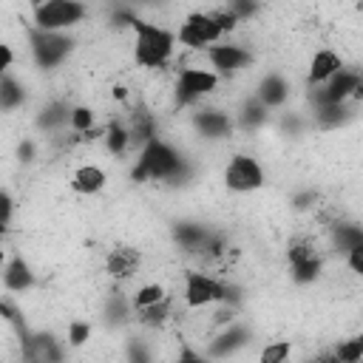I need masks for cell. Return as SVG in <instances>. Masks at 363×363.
Segmentation results:
<instances>
[{"instance_id":"cell-1","label":"cell","mask_w":363,"mask_h":363,"mask_svg":"<svg viewBox=\"0 0 363 363\" xmlns=\"http://www.w3.org/2000/svg\"><path fill=\"white\" fill-rule=\"evenodd\" d=\"M133 60L142 68H164L176 51V34L164 26L133 20Z\"/></svg>"},{"instance_id":"cell-2","label":"cell","mask_w":363,"mask_h":363,"mask_svg":"<svg viewBox=\"0 0 363 363\" xmlns=\"http://www.w3.org/2000/svg\"><path fill=\"white\" fill-rule=\"evenodd\" d=\"M184 170L182 156L159 136L147 139L139 150V162L133 167L136 182H173Z\"/></svg>"},{"instance_id":"cell-3","label":"cell","mask_w":363,"mask_h":363,"mask_svg":"<svg viewBox=\"0 0 363 363\" xmlns=\"http://www.w3.org/2000/svg\"><path fill=\"white\" fill-rule=\"evenodd\" d=\"M88 17V6L77 0H45L34 6V28L37 31H51V34H65L68 28L79 26Z\"/></svg>"},{"instance_id":"cell-4","label":"cell","mask_w":363,"mask_h":363,"mask_svg":"<svg viewBox=\"0 0 363 363\" xmlns=\"http://www.w3.org/2000/svg\"><path fill=\"white\" fill-rule=\"evenodd\" d=\"M221 31L213 20L210 11H193L182 20L179 31H176V43H182L184 48H193V51H207L210 45L221 43Z\"/></svg>"},{"instance_id":"cell-5","label":"cell","mask_w":363,"mask_h":363,"mask_svg":"<svg viewBox=\"0 0 363 363\" xmlns=\"http://www.w3.org/2000/svg\"><path fill=\"white\" fill-rule=\"evenodd\" d=\"M224 184L233 193H255L264 187V167L250 153H235L224 167Z\"/></svg>"},{"instance_id":"cell-6","label":"cell","mask_w":363,"mask_h":363,"mask_svg":"<svg viewBox=\"0 0 363 363\" xmlns=\"http://www.w3.org/2000/svg\"><path fill=\"white\" fill-rule=\"evenodd\" d=\"M227 298V284H221L218 278L190 269L184 272V303L187 309H204L213 303H221Z\"/></svg>"},{"instance_id":"cell-7","label":"cell","mask_w":363,"mask_h":363,"mask_svg":"<svg viewBox=\"0 0 363 363\" xmlns=\"http://www.w3.org/2000/svg\"><path fill=\"white\" fill-rule=\"evenodd\" d=\"M216 88H218V74L210 71V68L187 65L176 77V96H179L182 105H193V102L204 99L207 94H213Z\"/></svg>"},{"instance_id":"cell-8","label":"cell","mask_w":363,"mask_h":363,"mask_svg":"<svg viewBox=\"0 0 363 363\" xmlns=\"http://www.w3.org/2000/svg\"><path fill=\"white\" fill-rule=\"evenodd\" d=\"M28 43H31V54H34L40 68L60 65L74 45L71 37H65V34H51V31H37V28H31Z\"/></svg>"},{"instance_id":"cell-9","label":"cell","mask_w":363,"mask_h":363,"mask_svg":"<svg viewBox=\"0 0 363 363\" xmlns=\"http://www.w3.org/2000/svg\"><path fill=\"white\" fill-rule=\"evenodd\" d=\"M204 54H207L210 65L216 68V74H235L252 62V54L235 43H216Z\"/></svg>"},{"instance_id":"cell-10","label":"cell","mask_w":363,"mask_h":363,"mask_svg":"<svg viewBox=\"0 0 363 363\" xmlns=\"http://www.w3.org/2000/svg\"><path fill=\"white\" fill-rule=\"evenodd\" d=\"M363 91V82H360V74L357 71H346L340 68L323 88V96H320V105H346L352 96L357 99Z\"/></svg>"},{"instance_id":"cell-11","label":"cell","mask_w":363,"mask_h":363,"mask_svg":"<svg viewBox=\"0 0 363 363\" xmlns=\"http://www.w3.org/2000/svg\"><path fill=\"white\" fill-rule=\"evenodd\" d=\"M343 68V57L335 48H318L309 60V74L306 82L309 85H326L337 71Z\"/></svg>"},{"instance_id":"cell-12","label":"cell","mask_w":363,"mask_h":363,"mask_svg":"<svg viewBox=\"0 0 363 363\" xmlns=\"http://www.w3.org/2000/svg\"><path fill=\"white\" fill-rule=\"evenodd\" d=\"M108 184V173L99 167V164H79L74 173H71V190L79 193V196H96L99 190H105Z\"/></svg>"},{"instance_id":"cell-13","label":"cell","mask_w":363,"mask_h":363,"mask_svg":"<svg viewBox=\"0 0 363 363\" xmlns=\"http://www.w3.org/2000/svg\"><path fill=\"white\" fill-rule=\"evenodd\" d=\"M193 125H196V130H199L201 136H207V139H224V136H230V130H233V119H230L227 113L216 111V108L196 111Z\"/></svg>"},{"instance_id":"cell-14","label":"cell","mask_w":363,"mask_h":363,"mask_svg":"<svg viewBox=\"0 0 363 363\" xmlns=\"http://www.w3.org/2000/svg\"><path fill=\"white\" fill-rule=\"evenodd\" d=\"M139 261H142L139 250H133V247H113L108 252V258H105V269L113 278H130V275H136Z\"/></svg>"},{"instance_id":"cell-15","label":"cell","mask_w":363,"mask_h":363,"mask_svg":"<svg viewBox=\"0 0 363 363\" xmlns=\"http://www.w3.org/2000/svg\"><path fill=\"white\" fill-rule=\"evenodd\" d=\"M0 275H3V286L9 292H26V289L34 286V272H31V267L20 255H14Z\"/></svg>"},{"instance_id":"cell-16","label":"cell","mask_w":363,"mask_h":363,"mask_svg":"<svg viewBox=\"0 0 363 363\" xmlns=\"http://www.w3.org/2000/svg\"><path fill=\"white\" fill-rule=\"evenodd\" d=\"M255 96H258V102H261L264 108H275V105L286 102V96H289V85H286V79H284L281 74H267V77L261 79Z\"/></svg>"},{"instance_id":"cell-17","label":"cell","mask_w":363,"mask_h":363,"mask_svg":"<svg viewBox=\"0 0 363 363\" xmlns=\"http://www.w3.org/2000/svg\"><path fill=\"white\" fill-rule=\"evenodd\" d=\"M167 298V289L162 286V284H142L133 295H130V306L139 312V309H147V306H153V303H159V301H164Z\"/></svg>"},{"instance_id":"cell-18","label":"cell","mask_w":363,"mask_h":363,"mask_svg":"<svg viewBox=\"0 0 363 363\" xmlns=\"http://www.w3.org/2000/svg\"><path fill=\"white\" fill-rule=\"evenodd\" d=\"M130 142H133V139H130V130H128L125 125L113 122V125H108V128H105V147H108V153L122 156V153L128 150V145H130Z\"/></svg>"},{"instance_id":"cell-19","label":"cell","mask_w":363,"mask_h":363,"mask_svg":"<svg viewBox=\"0 0 363 363\" xmlns=\"http://www.w3.org/2000/svg\"><path fill=\"white\" fill-rule=\"evenodd\" d=\"M332 354L337 357V363H360V357H363V337L354 335V337L340 340V343L332 349Z\"/></svg>"},{"instance_id":"cell-20","label":"cell","mask_w":363,"mask_h":363,"mask_svg":"<svg viewBox=\"0 0 363 363\" xmlns=\"http://www.w3.org/2000/svg\"><path fill=\"white\" fill-rule=\"evenodd\" d=\"M68 116H71V108H68V105L51 102V105L40 113V128H48V130L62 128V125H68Z\"/></svg>"},{"instance_id":"cell-21","label":"cell","mask_w":363,"mask_h":363,"mask_svg":"<svg viewBox=\"0 0 363 363\" xmlns=\"http://www.w3.org/2000/svg\"><path fill=\"white\" fill-rule=\"evenodd\" d=\"M94 122H96V116H94V111H91L88 105H74V108H71L68 125H71V130H74L77 136H85L88 130H94Z\"/></svg>"},{"instance_id":"cell-22","label":"cell","mask_w":363,"mask_h":363,"mask_svg":"<svg viewBox=\"0 0 363 363\" xmlns=\"http://www.w3.org/2000/svg\"><path fill=\"white\" fill-rule=\"evenodd\" d=\"M292 354V343L289 340H269L261 354H258V363H286Z\"/></svg>"},{"instance_id":"cell-23","label":"cell","mask_w":363,"mask_h":363,"mask_svg":"<svg viewBox=\"0 0 363 363\" xmlns=\"http://www.w3.org/2000/svg\"><path fill=\"white\" fill-rule=\"evenodd\" d=\"M26 99V91L17 85V79L3 77L0 79V108H17Z\"/></svg>"},{"instance_id":"cell-24","label":"cell","mask_w":363,"mask_h":363,"mask_svg":"<svg viewBox=\"0 0 363 363\" xmlns=\"http://www.w3.org/2000/svg\"><path fill=\"white\" fill-rule=\"evenodd\" d=\"M167 318H170V298H164V301H159L147 309H139V320L145 326H162Z\"/></svg>"},{"instance_id":"cell-25","label":"cell","mask_w":363,"mask_h":363,"mask_svg":"<svg viewBox=\"0 0 363 363\" xmlns=\"http://www.w3.org/2000/svg\"><path fill=\"white\" fill-rule=\"evenodd\" d=\"M289 269H292L295 284H309V281H315V278L320 275V258L312 255V258H306V261H301V264H292Z\"/></svg>"},{"instance_id":"cell-26","label":"cell","mask_w":363,"mask_h":363,"mask_svg":"<svg viewBox=\"0 0 363 363\" xmlns=\"http://www.w3.org/2000/svg\"><path fill=\"white\" fill-rule=\"evenodd\" d=\"M91 340V323L88 320H71L68 323V346H82Z\"/></svg>"},{"instance_id":"cell-27","label":"cell","mask_w":363,"mask_h":363,"mask_svg":"<svg viewBox=\"0 0 363 363\" xmlns=\"http://www.w3.org/2000/svg\"><path fill=\"white\" fill-rule=\"evenodd\" d=\"M210 14H213V20H216V26H218L221 34H233V31L238 28V23H241V20L230 11V6H227V9H216V11H210Z\"/></svg>"},{"instance_id":"cell-28","label":"cell","mask_w":363,"mask_h":363,"mask_svg":"<svg viewBox=\"0 0 363 363\" xmlns=\"http://www.w3.org/2000/svg\"><path fill=\"white\" fill-rule=\"evenodd\" d=\"M11 216H14V201H11V196H9V190H3L0 187V224H11Z\"/></svg>"},{"instance_id":"cell-29","label":"cell","mask_w":363,"mask_h":363,"mask_svg":"<svg viewBox=\"0 0 363 363\" xmlns=\"http://www.w3.org/2000/svg\"><path fill=\"white\" fill-rule=\"evenodd\" d=\"M346 261H349V269H352L354 275H360V272H363V244L346 250Z\"/></svg>"},{"instance_id":"cell-30","label":"cell","mask_w":363,"mask_h":363,"mask_svg":"<svg viewBox=\"0 0 363 363\" xmlns=\"http://www.w3.org/2000/svg\"><path fill=\"white\" fill-rule=\"evenodd\" d=\"M173 363H210V360H207L201 352H196L193 346H187V343H184V346H182V352H179V357H176Z\"/></svg>"},{"instance_id":"cell-31","label":"cell","mask_w":363,"mask_h":363,"mask_svg":"<svg viewBox=\"0 0 363 363\" xmlns=\"http://www.w3.org/2000/svg\"><path fill=\"white\" fill-rule=\"evenodd\" d=\"M11 62H14V48L6 40H0V79L6 77V71L11 68Z\"/></svg>"},{"instance_id":"cell-32","label":"cell","mask_w":363,"mask_h":363,"mask_svg":"<svg viewBox=\"0 0 363 363\" xmlns=\"http://www.w3.org/2000/svg\"><path fill=\"white\" fill-rule=\"evenodd\" d=\"M306 363H337V357H335L332 352H326V354H320V357H315V360H306Z\"/></svg>"},{"instance_id":"cell-33","label":"cell","mask_w":363,"mask_h":363,"mask_svg":"<svg viewBox=\"0 0 363 363\" xmlns=\"http://www.w3.org/2000/svg\"><path fill=\"white\" fill-rule=\"evenodd\" d=\"M6 264H9V255H6V250H3V247H0V272H3V269H6Z\"/></svg>"},{"instance_id":"cell-34","label":"cell","mask_w":363,"mask_h":363,"mask_svg":"<svg viewBox=\"0 0 363 363\" xmlns=\"http://www.w3.org/2000/svg\"><path fill=\"white\" fill-rule=\"evenodd\" d=\"M113 96H116V99H125V88H122V85H116V88H113Z\"/></svg>"},{"instance_id":"cell-35","label":"cell","mask_w":363,"mask_h":363,"mask_svg":"<svg viewBox=\"0 0 363 363\" xmlns=\"http://www.w3.org/2000/svg\"><path fill=\"white\" fill-rule=\"evenodd\" d=\"M6 230H9V227H6V224H0V235H3V233H6Z\"/></svg>"}]
</instances>
